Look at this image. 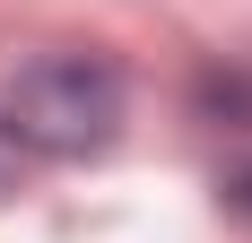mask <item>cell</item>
I'll return each instance as SVG.
<instances>
[{"mask_svg":"<svg viewBox=\"0 0 252 243\" xmlns=\"http://www.w3.org/2000/svg\"><path fill=\"white\" fill-rule=\"evenodd\" d=\"M122 104H130V87L104 52H44V61L18 70L0 130L35 156H96L122 130Z\"/></svg>","mask_w":252,"mask_h":243,"instance_id":"6da1fadb","label":"cell"},{"mask_svg":"<svg viewBox=\"0 0 252 243\" xmlns=\"http://www.w3.org/2000/svg\"><path fill=\"white\" fill-rule=\"evenodd\" d=\"M200 113L252 130V70H200Z\"/></svg>","mask_w":252,"mask_h":243,"instance_id":"7a4b0ae2","label":"cell"},{"mask_svg":"<svg viewBox=\"0 0 252 243\" xmlns=\"http://www.w3.org/2000/svg\"><path fill=\"white\" fill-rule=\"evenodd\" d=\"M18 156H26V148L9 139V130H0V191H9V174H18Z\"/></svg>","mask_w":252,"mask_h":243,"instance_id":"3957f363","label":"cell"},{"mask_svg":"<svg viewBox=\"0 0 252 243\" xmlns=\"http://www.w3.org/2000/svg\"><path fill=\"white\" fill-rule=\"evenodd\" d=\"M226 191H235V209H252V174H235V182H226Z\"/></svg>","mask_w":252,"mask_h":243,"instance_id":"277c9868","label":"cell"}]
</instances>
